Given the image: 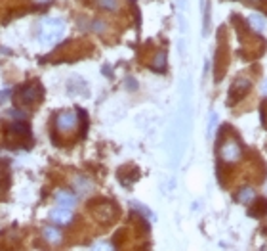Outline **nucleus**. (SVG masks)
Masks as SVG:
<instances>
[{"label":"nucleus","instance_id":"6e6552de","mask_svg":"<svg viewBox=\"0 0 267 251\" xmlns=\"http://www.w3.org/2000/svg\"><path fill=\"white\" fill-rule=\"evenodd\" d=\"M50 219H52V222H56V224H69L72 219V211L69 207L59 205L58 209H54L50 213Z\"/></svg>","mask_w":267,"mask_h":251},{"label":"nucleus","instance_id":"2eb2a0df","mask_svg":"<svg viewBox=\"0 0 267 251\" xmlns=\"http://www.w3.org/2000/svg\"><path fill=\"white\" fill-rule=\"evenodd\" d=\"M164 64H166V56L160 52V54H157L155 61H153V67H155V69H164Z\"/></svg>","mask_w":267,"mask_h":251},{"label":"nucleus","instance_id":"0eeeda50","mask_svg":"<svg viewBox=\"0 0 267 251\" xmlns=\"http://www.w3.org/2000/svg\"><path fill=\"white\" fill-rule=\"evenodd\" d=\"M250 87H252V82L248 81V79H235L231 85V89H229V103H237L238 100H242V98L250 92Z\"/></svg>","mask_w":267,"mask_h":251},{"label":"nucleus","instance_id":"f257e3e1","mask_svg":"<svg viewBox=\"0 0 267 251\" xmlns=\"http://www.w3.org/2000/svg\"><path fill=\"white\" fill-rule=\"evenodd\" d=\"M6 142L10 148L27 150L31 144V127L25 119H15V123L6 133Z\"/></svg>","mask_w":267,"mask_h":251},{"label":"nucleus","instance_id":"9d476101","mask_svg":"<svg viewBox=\"0 0 267 251\" xmlns=\"http://www.w3.org/2000/svg\"><path fill=\"white\" fill-rule=\"evenodd\" d=\"M256 198V194H254V190L250 188V186H245V188H240L237 194V201H240V203H250V201Z\"/></svg>","mask_w":267,"mask_h":251},{"label":"nucleus","instance_id":"f8f14e48","mask_svg":"<svg viewBox=\"0 0 267 251\" xmlns=\"http://www.w3.org/2000/svg\"><path fill=\"white\" fill-rule=\"evenodd\" d=\"M44 238H46L48 242H52V244H58V242H61V234H59V230L52 228V226L44 228Z\"/></svg>","mask_w":267,"mask_h":251},{"label":"nucleus","instance_id":"dca6fc26","mask_svg":"<svg viewBox=\"0 0 267 251\" xmlns=\"http://www.w3.org/2000/svg\"><path fill=\"white\" fill-rule=\"evenodd\" d=\"M92 29L98 31V33H103V31H105V27H103V23H101V22H94V23H92Z\"/></svg>","mask_w":267,"mask_h":251},{"label":"nucleus","instance_id":"f3484780","mask_svg":"<svg viewBox=\"0 0 267 251\" xmlns=\"http://www.w3.org/2000/svg\"><path fill=\"white\" fill-rule=\"evenodd\" d=\"M8 96H10V90H2V92H0V103L4 102Z\"/></svg>","mask_w":267,"mask_h":251},{"label":"nucleus","instance_id":"1a4fd4ad","mask_svg":"<svg viewBox=\"0 0 267 251\" xmlns=\"http://www.w3.org/2000/svg\"><path fill=\"white\" fill-rule=\"evenodd\" d=\"M56 201H58L59 205L72 209L75 203H77V198H75V194H71L69 190H59V192L56 194Z\"/></svg>","mask_w":267,"mask_h":251},{"label":"nucleus","instance_id":"20e7f679","mask_svg":"<svg viewBox=\"0 0 267 251\" xmlns=\"http://www.w3.org/2000/svg\"><path fill=\"white\" fill-rule=\"evenodd\" d=\"M220 155L225 163H237L242 157V148L235 138H227L220 148Z\"/></svg>","mask_w":267,"mask_h":251},{"label":"nucleus","instance_id":"f03ea898","mask_svg":"<svg viewBox=\"0 0 267 251\" xmlns=\"http://www.w3.org/2000/svg\"><path fill=\"white\" fill-rule=\"evenodd\" d=\"M63 33H65V22H63V19H58V17H50V19H46V22L42 23L38 38H40L42 45L50 46V45H56L58 40H61Z\"/></svg>","mask_w":267,"mask_h":251},{"label":"nucleus","instance_id":"ddd939ff","mask_svg":"<svg viewBox=\"0 0 267 251\" xmlns=\"http://www.w3.org/2000/svg\"><path fill=\"white\" fill-rule=\"evenodd\" d=\"M98 2V6L103 8V10H118L120 8V0H95Z\"/></svg>","mask_w":267,"mask_h":251},{"label":"nucleus","instance_id":"a211bd4d","mask_svg":"<svg viewBox=\"0 0 267 251\" xmlns=\"http://www.w3.org/2000/svg\"><path fill=\"white\" fill-rule=\"evenodd\" d=\"M35 2H38V4H44V2H50V0H35Z\"/></svg>","mask_w":267,"mask_h":251},{"label":"nucleus","instance_id":"9b49d317","mask_svg":"<svg viewBox=\"0 0 267 251\" xmlns=\"http://www.w3.org/2000/svg\"><path fill=\"white\" fill-rule=\"evenodd\" d=\"M248 23H250V27H252V29H256V31H263V29H265V19H263L261 15H256V14L248 15Z\"/></svg>","mask_w":267,"mask_h":251},{"label":"nucleus","instance_id":"423d86ee","mask_svg":"<svg viewBox=\"0 0 267 251\" xmlns=\"http://www.w3.org/2000/svg\"><path fill=\"white\" fill-rule=\"evenodd\" d=\"M92 215H94V219L101 224H107L115 219V205L113 203H109V201H100V203H95L92 207Z\"/></svg>","mask_w":267,"mask_h":251},{"label":"nucleus","instance_id":"7ed1b4c3","mask_svg":"<svg viewBox=\"0 0 267 251\" xmlns=\"http://www.w3.org/2000/svg\"><path fill=\"white\" fill-rule=\"evenodd\" d=\"M44 92H42V87H38L36 82L33 85H25L21 89L15 92V102L19 106H31V103H38L42 100Z\"/></svg>","mask_w":267,"mask_h":251},{"label":"nucleus","instance_id":"4468645a","mask_svg":"<svg viewBox=\"0 0 267 251\" xmlns=\"http://www.w3.org/2000/svg\"><path fill=\"white\" fill-rule=\"evenodd\" d=\"M75 184H77V188H79L80 192H88V190H92V182L84 177L77 178V180H75Z\"/></svg>","mask_w":267,"mask_h":251},{"label":"nucleus","instance_id":"6ab92c4d","mask_svg":"<svg viewBox=\"0 0 267 251\" xmlns=\"http://www.w3.org/2000/svg\"><path fill=\"white\" fill-rule=\"evenodd\" d=\"M263 92H265V94H267V81L263 82Z\"/></svg>","mask_w":267,"mask_h":251},{"label":"nucleus","instance_id":"39448f33","mask_svg":"<svg viewBox=\"0 0 267 251\" xmlns=\"http://www.w3.org/2000/svg\"><path fill=\"white\" fill-rule=\"evenodd\" d=\"M79 125V113L77 111H61L56 117V129L58 133H72Z\"/></svg>","mask_w":267,"mask_h":251}]
</instances>
